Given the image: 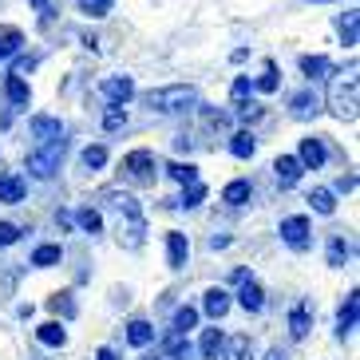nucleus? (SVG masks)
Returning a JSON list of instances; mask_svg holds the SVG:
<instances>
[{"instance_id": "nucleus-23", "label": "nucleus", "mask_w": 360, "mask_h": 360, "mask_svg": "<svg viewBox=\"0 0 360 360\" xmlns=\"http://www.w3.org/2000/svg\"><path fill=\"white\" fill-rule=\"evenodd\" d=\"M254 150H257V139L250 135V131L230 135V155H233V159H254Z\"/></svg>"}, {"instance_id": "nucleus-15", "label": "nucleus", "mask_w": 360, "mask_h": 360, "mask_svg": "<svg viewBox=\"0 0 360 360\" xmlns=\"http://www.w3.org/2000/svg\"><path fill=\"white\" fill-rule=\"evenodd\" d=\"M309 328H313V317H309V305L305 301H297L293 309H289V337L293 340H305Z\"/></svg>"}, {"instance_id": "nucleus-19", "label": "nucleus", "mask_w": 360, "mask_h": 360, "mask_svg": "<svg viewBox=\"0 0 360 360\" xmlns=\"http://www.w3.org/2000/svg\"><path fill=\"white\" fill-rule=\"evenodd\" d=\"M24 44V32L20 28H12V24H0V60H8V56L20 52Z\"/></svg>"}, {"instance_id": "nucleus-34", "label": "nucleus", "mask_w": 360, "mask_h": 360, "mask_svg": "<svg viewBox=\"0 0 360 360\" xmlns=\"http://www.w3.org/2000/svg\"><path fill=\"white\" fill-rule=\"evenodd\" d=\"M111 8H115V0H79V12L91 16V20H103Z\"/></svg>"}, {"instance_id": "nucleus-49", "label": "nucleus", "mask_w": 360, "mask_h": 360, "mask_svg": "<svg viewBox=\"0 0 360 360\" xmlns=\"http://www.w3.org/2000/svg\"><path fill=\"white\" fill-rule=\"evenodd\" d=\"M313 4H328V0H313Z\"/></svg>"}, {"instance_id": "nucleus-27", "label": "nucleus", "mask_w": 360, "mask_h": 360, "mask_svg": "<svg viewBox=\"0 0 360 360\" xmlns=\"http://www.w3.org/2000/svg\"><path fill=\"white\" fill-rule=\"evenodd\" d=\"M194 325H198V309L182 305L179 313H174V321H170V333H179V337H186V333H191Z\"/></svg>"}, {"instance_id": "nucleus-40", "label": "nucleus", "mask_w": 360, "mask_h": 360, "mask_svg": "<svg viewBox=\"0 0 360 360\" xmlns=\"http://www.w3.org/2000/svg\"><path fill=\"white\" fill-rule=\"evenodd\" d=\"M277 84H281V79H277V64H269V68H265V75H257V79H254V91H265V96H269V91H277Z\"/></svg>"}, {"instance_id": "nucleus-37", "label": "nucleus", "mask_w": 360, "mask_h": 360, "mask_svg": "<svg viewBox=\"0 0 360 360\" xmlns=\"http://www.w3.org/2000/svg\"><path fill=\"white\" fill-rule=\"evenodd\" d=\"M202 202H206V186H202V182H194V186H186V191H182L179 206H182V210H194V206H202Z\"/></svg>"}, {"instance_id": "nucleus-48", "label": "nucleus", "mask_w": 360, "mask_h": 360, "mask_svg": "<svg viewBox=\"0 0 360 360\" xmlns=\"http://www.w3.org/2000/svg\"><path fill=\"white\" fill-rule=\"evenodd\" d=\"M143 360H162V356H143Z\"/></svg>"}, {"instance_id": "nucleus-5", "label": "nucleus", "mask_w": 360, "mask_h": 360, "mask_svg": "<svg viewBox=\"0 0 360 360\" xmlns=\"http://www.w3.org/2000/svg\"><path fill=\"white\" fill-rule=\"evenodd\" d=\"M123 179L131 182V186H155V174H159V162H155V155L150 150H131V155H123Z\"/></svg>"}, {"instance_id": "nucleus-3", "label": "nucleus", "mask_w": 360, "mask_h": 360, "mask_svg": "<svg viewBox=\"0 0 360 360\" xmlns=\"http://www.w3.org/2000/svg\"><path fill=\"white\" fill-rule=\"evenodd\" d=\"M356 103H360V87H356V64H352L328 87V111L337 119H356Z\"/></svg>"}, {"instance_id": "nucleus-31", "label": "nucleus", "mask_w": 360, "mask_h": 360, "mask_svg": "<svg viewBox=\"0 0 360 360\" xmlns=\"http://www.w3.org/2000/svg\"><path fill=\"white\" fill-rule=\"evenodd\" d=\"M356 24H360V12H356V8H349L345 16H340V24H337V28H340V40L349 44V48H356Z\"/></svg>"}, {"instance_id": "nucleus-44", "label": "nucleus", "mask_w": 360, "mask_h": 360, "mask_svg": "<svg viewBox=\"0 0 360 360\" xmlns=\"http://www.w3.org/2000/svg\"><path fill=\"white\" fill-rule=\"evenodd\" d=\"M32 68H36V60H32V56H20V60L12 64V75H20V79H24V75L32 72Z\"/></svg>"}, {"instance_id": "nucleus-30", "label": "nucleus", "mask_w": 360, "mask_h": 360, "mask_svg": "<svg viewBox=\"0 0 360 360\" xmlns=\"http://www.w3.org/2000/svg\"><path fill=\"white\" fill-rule=\"evenodd\" d=\"M194 349H191V340L179 337V333H170L167 337V360H191Z\"/></svg>"}, {"instance_id": "nucleus-14", "label": "nucleus", "mask_w": 360, "mask_h": 360, "mask_svg": "<svg viewBox=\"0 0 360 360\" xmlns=\"http://www.w3.org/2000/svg\"><path fill=\"white\" fill-rule=\"evenodd\" d=\"M238 305H242L245 313H262V309H265V289L257 285L254 277H245V281H242V293H238Z\"/></svg>"}, {"instance_id": "nucleus-20", "label": "nucleus", "mask_w": 360, "mask_h": 360, "mask_svg": "<svg viewBox=\"0 0 360 360\" xmlns=\"http://www.w3.org/2000/svg\"><path fill=\"white\" fill-rule=\"evenodd\" d=\"M36 337H40L44 345H52V349H64L68 345V328L60 325V321H44V325L36 328Z\"/></svg>"}, {"instance_id": "nucleus-36", "label": "nucleus", "mask_w": 360, "mask_h": 360, "mask_svg": "<svg viewBox=\"0 0 360 360\" xmlns=\"http://www.w3.org/2000/svg\"><path fill=\"white\" fill-rule=\"evenodd\" d=\"M79 162H84V170H99V167H107V147H87L84 155H79Z\"/></svg>"}, {"instance_id": "nucleus-41", "label": "nucleus", "mask_w": 360, "mask_h": 360, "mask_svg": "<svg viewBox=\"0 0 360 360\" xmlns=\"http://www.w3.org/2000/svg\"><path fill=\"white\" fill-rule=\"evenodd\" d=\"M250 91H254V79H250V75H238V79H233V87H230L233 103H245V99H250Z\"/></svg>"}, {"instance_id": "nucleus-38", "label": "nucleus", "mask_w": 360, "mask_h": 360, "mask_svg": "<svg viewBox=\"0 0 360 360\" xmlns=\"http://www.w3.org/2000/svg\"><path fill=\"white\" fill-rule=\"evenodd\" d=\"M119 127H127V107H107L103 111V131H119Z\"/></svg>"}, {"instance_id": "nucleus-17", "label": "nucleus", "mask_w": 360, "mask_h": 360, "mask_svg": "<svg viewBox=\"0 0 360 360\" xmlns=\"http://www.w3.org/2000/svg\"><path fill=\"white\" fill-rule=\"evenodd\" d=\"M218 356L222 360H254V345H250L245 333H238V337H226V345H222Z\"/></svg>"}, {"instance_id": "nucleus-18", "label": "nucleus", "mask_w": 360, "mask_h": 360, "mask_svg": "<svg viewBox=\"0 0 360 360\" xmlns=\"http://www.w3.org/2000/svg\"><path fill=\"white\" fill-rule=\"evenodd\" d=\"M24 179L20 174H0V202L4 206H16V202H24Z\"/></svg>"}, {"instance_id": "nucleus-11", "label": "nucleus", "mask_w": 360, "mask_h": 360, "mask_svg": "<svg viewBox=\"0 0 360 360\" xmlns=\"http://www.w3.org/2000/svg\"><path fill=\"white\" fill-rule=\"evenodd\" d=\"M356 309H360V293L352 289V293L345 297L340 313H337V337H340V340H345V337L352 333V328H356Z\"/></svg>"}, {"instance_id": "nucleus-9", "label": "nucleus", "mask_w": 360, "mask_h": 360, "mask_svg": "<svg viewBox=\"0 0 360 360\" xmlns=\"http://www.w3.org/2000/svg\"><path fill=\"white\" fill-rule=\"evenodd\" d=\"M289 111H293V119H313V115H321V96L313 91V87H305V91H297V96L289 99Z\"/></svg>"}, {"instance_id": "nucleus-39", "label": "nucleus", "mask_w": 360, "mask_h": 360, "mask_svg": "<svg viewBox=\"0 0 360 360\" xmlns=\"http://www.w3.org/2000/svg\"><path fill=\"white\" fill-rule=\"evenodd\" d=\"M309 202H313V210H317V214H333V210H337L333 191H313V194H309Z\"/></svg>"}, {"instance_id": "nucleus-12", "label": "nucleus", "mask_w": 360, "mask_h": 360, "mask_svg": "<svg viewBox=\"0 0 360 360\" xmlns=\"http://www.w3.org/2000/svg\"><path fill=\"white\" fill-rule=\"evenodd\" d=\"M297 162H301L305 170H321V167H325V143H321V139H301Z\"/></svg>"}, {"instance_id": "nucleus-16", "label": "nucleus", "mask_w": 360, "mask_h": 360, "mask_svg": "<svg viewBox=\"0 0 360 360\" xmlns=\"http://www.w3.org/2000/svg\"><path fill=\"white\" fill-rule=\"evenodd\" d=\"M32 139L40 143H52V139H64V123L52 115H32Z\"/></svg>"}, {"instance_id": "nucleus-6", "label": "nucleus", "mask_w": 360, "mask_h": 360, "mask_svg": "<svg viewBox=\"0 0 360 360\" xmlns=\"http://www.w3.org/2000/svg\"><path fill=\"white\" fill-rule=\"evenodd\" d=\"M281 242L289 245V250H309V218L305 214H293V218H285L281 222Z\"/></svg>"}, {"instance_id": "nucleus-42", "label": "nucleus", "mask_w": 360, "mask_h": 360, "mask_svg": "<svg viewBox=\"0 0 360 360\" xmlns=\"http://www.w3.org/2000/svg\"><path fill=\"white\" fill-rule=\"evenodd\" d=\"M262 115H265L262 103H238V119H242V123H257Z\"/></svg>"}, {"instance_id": "nucleus-1", "label": "nucleus", "mask_w": 360, "mask_h": 360, "mask_svg": "<svg viewBox=\"0 0 360 360\" xmlns=\"http://www.w3.org/2000/svg\"><path fill=\"white\" fill-rule=\"evenodd\" d=\"M103 206L111 210L115 233H119V242L127 245V250H139V245L147 242V218H143V210H139V202L131 198V194L103 191Z\"/></svg>"}, {"instance_id": "nucleus-26", "label": "nucleus", "mask_w": 360, "mask_h": 360, "mask_svg": "<svg viewBox=\"0 0 360 360\" xmlns=\"http://www.w3.org/2000/svg\"><path fill=\"white\" fill-rule=\"evenodd\" d=\"M127 340L135 345V349H147L150 340H155V328H150V321H131V325H127Z\"/></svg>"}, {"instance_id": "nucleus-7", "label": "nucleus", "mask_w": 360, "mask_h": 360, "mask_svg": "<svg viewBox=\"0 0 360 360\" xmlns=\"http://www.w3.org/2000/svg\"><path fill=\"white\" fill-rule=\"evenodd\" d=\"M103 99L107 103H115V107H123V103H131L135 99V79L131 75H111V79H103Z\"/></svg>"}, {"instance_id": "nucleus-47", "label": "nucleus", "mask_w": 360, "mask_h": 360, "mask_svg": "<svg viewBox=\"0 0 360 360\" xmlns=\"http://www.w3.org/2000/svg\"><path fill=\"white\" fill-rule=\"evenodd\" d=\"M265 360H285V352H281V349H269V352H265Z\"/></svg>"}, {"instance_id": "nucleus-25", "label": "nucleus", "mask_w": 360, "mask_h": 360, "mask_svg": "<svg viewBox=\"0 0 360 360\" xmlns=\"http://www.w3.org/2000/svg\"><path fill=\"white\" fill-rule=\"evenodd\" d=\"M162 170H167L174 182H182V186H194V182H198V167H194V162H167Z\"/></svg>"}, {"instance_id": "nucleus-22", "label": "nucleus", "mask_w": 360, "mask_h": 360, "mask_svg": "<svg viewBox=\"0 0 360 360\" xmlns=\"http://www.w3.org/2000/svg\"><path fill=\"white\" fill-rule=\"evenodd\" d=\"M48 309H52V313H60L64 321H72L75 313H79V309H75L72 289H60V293H52V297H48Z\"/></svg>"}, {"instance_id": "nucleus-46", "label": "nucleus", "mask_w": 360, "mask_h": 360, "mask_svg": "<svg viewBox=\"0 0 360 360\" xmlns=\"http://www.w3.org/2000/svg\"><path fill=\"white\" fill-rule=\"evenodd\" d=\"M96 360H119V352H115V349H99Z\"/></svg>"}, {"instance_id": "nucleus-35", "label": "nucleus", "mask_w": 360, "mask_h": 360, "mask_svg": "<svg viewBox=\"0 0 360 360\" xmlns=\"http://www.w3.org/2000/svg\"><path fill=\"white\" fill-rule=\"evenodd\" d=\"M352 257V245L345 242V238H333L328 242V265H345Z\"/></svg>"}, {"instance_id": "nucleus-4", "label": "nucleus", "mask_w": 360, "mask_h": 360, "mask_svg": "<svg viewBox=\"0 0 360 360\" xmlns=\"http://www.w3.org/2000/svg\"><path fill=\"white\" fill-rule=\"evenodd\" d=\"M64 150H68V139H52V143H44L40 150L28 155V174L32 179H52L60 162H64Z\"/></svg>"}, {"instance_id": "nucleus-45", "label": "nucleus", "mask_w": 360, "mask_h": 360, "mask_svg": "<svg viewBox=\"0 0 360 360\" xmlns=\"http://www.w3.org/2000/svg\"><path fill=\"white\" fill-rule=\"evenodd\" d=\"M32 4L40 8V20H44V24L52 20V4H48V0H32Z\"/></svg>"}, {"instance_id": "nucleus-24", "label": "nucleus", "mask_w": 360, "mask_h": 360, "mask_svg": "<svg viewBox=\"0 0 360 360\" xmlns=\"http://www.w3.org/2000/svg\"><path fill=\"white\" fill-rule=\"evenodd\" d=\"M250 194H254V186H250V182H245V179H233L230 186L222 191V202H230V206H245V202H250Z\"/></svg>"}, {"instance_id": "nucleus-43", "label": "nucleus", "mask_w": 360, "mask_h": 360, "mask_svg": "<svg viewBox=\"0 0 360 360\" xmlns=\"http://www.w3.org/2000/svg\"><path fill=\"white\" fill-rule=\"evenodd\" d=\"M20 238V226H12V222H0V245H12Z\"/></svg>"}, {"instance_id": "nucleus-21", "label": "nucleus", "mask_w": 360, "mask_h": 360, "mask_svg": "<svg viewBox=\"0 0 360 360\" xmlns=\"http://www.w3.org/2000/svg\"><path fill=\"white\" fill-rule=\"evenodd\" d=\"M222 345H226V333H222V328H206V333H202V340H198V352H202L206 360H218Z\"/></svg>"}, {"instance_id": "nucleus-2", "label": "nucleus", "mask_w": 360, "mask_h": 360, "mask_svg": "<svg viewBox=\"0 0 360 360\" xmlns=\"http://www.w3.org/2000/svg\"><path fill=\"white\" fill-rule=\"evenodd\" d=\"M143 103L159 115H182V111H194L198 107V87L194 84H170V87H155L143 96Z\"/></svg>"}, {"instance_id": "nucleus-8", "label": "nucleus", "mask_w": 360, "mask_h": 360, "mask_svg": "<svg viewBox=\"0 0 360 360\" xmlns=\"http://www.w3.org/2000/svg\"><path fill=\"white\" fill-rule=\"evenodd\" d=\"M274 174H277V186H281V191H293L297 182H301V174H305V167L297 162V155H281V159L274 162Z\"/></svg>"}, {"instance_id": "nucleus-28", "label": "nucleus", "mask_w": 360, "mask_h": 360, "mask_svg": "<svg viewBox=\"0 0 360 360\" xmlns=\"http://www.w3.org/2000/svg\"><path fill=\"white\" fill-rule=\"evenodd\" d=\"M4 91H8V99L16 107H28V99H32V91H28V84H24L20 75H8V79H4Z\"/></svg>"}, {"instance_id": "nucleus-13", "label": "nucleus", "mask_w": 360, "mask_h": 360, "mask_svg": "<svg viewBox=\"0 0 360 360\" xmlns=\"http://www.w3.org/2000/svg\"><path fill=\"white\" fill-rule=\"evenodd\" d=\"M202 309H206V317H210V321H222L226 313H230V293H226L222 285L206 289V297H202Z\"/></svg>"}, {"instance_id": "nucleus-10", "label": "nucleus", "mask_w": 360, "mask_h": 360, "mask_svg": "<svg viewBox=\"0 0 360 360\" xmlns=\"http://www.w3.org/2000/svg\"><path fill=\"white\" fill-rule=\"evenodd\" d=\"M186 257H191V242H186V233L170 230L167 233V265H170V269H182Z\"/></svg>"}, {"instance_id": "nucleus-33", "label": "nucleus", "mask_w": 360, "mask_h": 360, "mask_svg": "<svg viewBox=\"0 0 360 360\" xmlns=\"http://www.w3.org/2000/svg\"><path fill=\"white\" fill-rule=\"evenodd\" d=\"M60 257H64L60 245H40V250L32 254V265L36 269H48V265H60Z\"/></svg>"}, {"instance_id": "nucleus-32", "label": "nucleus", "mask_w": 360, "mask_h": 360, "mask_svg": "<svg viewBox=\"0 0 360 360\" xmlns=\"http://www.w3.org/2000/svg\"><path fill=\"white\" fill-rule=\"evenodd\" d=\"M75 222H79V230H84V233H99V230H103V214L91 210V206H84V210L75 214Z\"/></svg>"}, {"instance_id": "nucleus-29", "label": "nucleus", "mask_w": 360, "mask_h": 360, "mask_svg": "<svg viewBox=\"0 0 360 360\" xmlns=\"http://www.w3.org/2000/svg\"><path fill=\"white\" fill-rule=\"evenodd\" d=\"M333 72V64H328L325 56H301V75H309V79H321V75Z\"/></svg>"}]
</instances>
